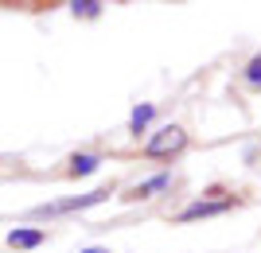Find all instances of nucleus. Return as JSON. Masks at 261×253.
<instances>
[{
    "mask_svg": "<svg viewBox=\"0 0 261 253\" xmlns=\"http://www.w3.org/2000/svg\"><path fill=\"white\" fill-rule=\"evenodd\" d=\"M184 148H187V132L179 129V125H168V129H160L152 140L144 144V152L152 156V160H168V156L184 152Z\"/></svg>",
    "mask_w": 261,
    "mask_h": 253,
    "instance_id": "1",
    "label": "nucleus"
},
{
    "mask_svg": "<svg viewBox=\"0 0 261 253\" xmlns=\"http://www.w3.org/2000/svg\"><path fill=\"white\" fill-rule=\"evenodd\" d=\"M106 191H90V195H78V199H66V203H51V207H39L35 214H66V210H82V207H94L101 203Z\"/></svg>",
    "mask_w": 261,
    "mask_h": 253,
    "instance_id": "2",
    "label": "nucleus"
},
{
    "mask_svg": "<svg viewBox=\"0 0 261 253\" xmlns=\"http://www.w3.org/2000/svg\"><path fill=\"white\" fill-rule=\"evenodd\" d=\"M230 207H234L230 199H222V203H203V199H199V203H191L179 218H184V222H191V218H211V214H226Z\"/></svg>",
    "mask_w": 261,
    "mask_h": 253,
    "instance_id": "3",
    "label": "nucleus"
},
{
    "mask_svg": "<svg viewBox=\"0 0 261 253\" xmlns=\"http://www.w3.org/2000/svg\"><path fill=\"white\" fill-rule=\"evenodd\" d=\"M47 234L43 230H12L8 234V245L12 249H35V245H43Z\"/></svg>",
    "mask_w": 261,
    "mask_h": 253,
    "instance_id": "4",
    "label": "nucleus"
},
{
    "mask_svg": "<svg viewBox=\"0 0 261 253\" xmlns=\"http://www.w3.org/2000/svg\"><path fill=\"white\" fill-rule=\"evenodd\" d=\"M98 172V156H74L70 160V176H90Z\"/></svg>",
    "mask_w": 261,
    "mask_h": 253,
    "instance_id": "5",
    "label": "nucleus"
},
{
    "mask_svg": "<svg viewBox=\"0 0 261 253\" xmlns=\"http://www.w3.org/2000/svg\"><path fill=\"white\" fill-rule=\"evenodd\" d=\"M152 121V105H141V109H133V117H129V129L133 132H144V125Z\"/></svg>",
    "mask_w": 261,
    "mask_h": 253,
    "instance_id": "6",
    "label": "nucleus"
},
{
    "mask_svg": "<svg viewBox=\"0 0 261 253\" xmlns=\"http://www.w3.org/2000/svg\"><path fill=\"white\" fill-rule=\"evenodd\" d=\"M70 8H74V16H98L101 4H98V0H74Z\"/></svg>",
    "mask_w": 261,
    "mask_h": 253,
    "instance_id": "7",
    "label": "nucleus"
},
{
    "mask_svg": "<svg viewBox=\"0 0 261 253\" xmlns=\"http://www.w3.org/2000/svg\"><path fill=\"white\" fill-rule=\"evenodd\" d=\"M160 187H168V176H156V179H148V183H141V187H137V195H152V191H160Z\"/></svg>",
    "mask_w": 261,
    "mask_h": 253,
    "instance_id": "8",
    "label": "nucleus"
},
{
    "mask_svg": "<svg viewBox=\"0 0 261 253\" xmlns=\"http://www.w3.org/2000/svg\"><path fill=\"white\" fill-rule=\"evenodd\" d=\"M246 82H250V86H261V59H253V63L246 66Z\"/></svg>",
    "mask_w": 261,
    "mask_h": 253,
    "instance_id": "9",
    "label": "nucleus"
},
{
    "mask_svg": "<svg viewBox=\"0 0 261 253\" xmlns=\"http://www.w3.org/2000/svg\"><path fill=\"white\" fill-rule=\"evenodd\" d=\"M82 253H106V249H82Z\"/></svg>",
    "mask_w": 261,
    "mask_h": 253,
    "instance_id": "10",
    "label": "nucleus"
}]
</instances>
